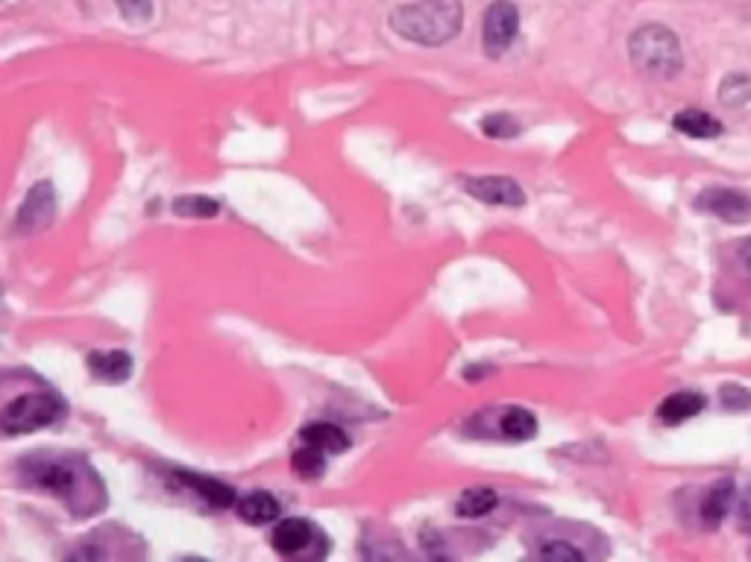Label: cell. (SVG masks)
Segmentation results:
<instances>
[{
  "mask_svg": "<svg viewBox=\"0 0 751 562\" xmlns=\"http://www.w3.org/2000/svg\"><path fill=\"white\" fill-rule=\"evenodd\" d=\"M21 480L41 492L62 498L77 519L97 513L103 507V486L79 458H53L36 454L21 463Z\"/></svg>",
  "mask_w": 751,
  "mask_h": 562,
  "instance_id": "obj_1",
  "label": "cell"
},
{
  "mask_svg": "<svg viewBox=\"0 0 751 562\" xmlns=\"http://www.w3.org/2000/svg\"><path fill=\"white\" fill-rule=\"evenodd\" d=\"M461 0H420L391 12L394 33L423 48H441L453 41L461 29Z\"/></svg>",
  "mask_w": 751,
  "mask_h": 562,
  "instance_id": "obj_2",
  "label": "cell"
},
{
  "mask_svg": "<svg viewBox=\"0 0 751 562\" xmlns=\"http://www.w3.org/2000/svg\"><path fill=\"white\" fill-rule=\"evenodd\" d=\"M631 65L652 79H673L685 67V50L673 29L664 24H643L628 39Z\"/></svg>",
  "mask_w": 751,
  "mask_h": 562,
  "instance_id": "obj_3",
  "label": "cell"
},
{
  "mask_svg": "<svg viewBox=\"0 0 751 562\" xmlns=\"http://www.w3.org/2000/svg\"><path fill=\"white\" fill-rule=\"evenodd\" d=\"M62 413H65V408H62V401L53 392H24V396H15V399L7 401L0 425H3L7 437H19V434H33V430L48 428Z\"/></svg>",
  "mask_w": 751,
  "mask_h": 562,
  "instance_id": "obj_4",
  "label": "cell"
},
{
  "mask_svg": "<svg viewBox=\"0 0 751 562\" xmlns=\"http://www.w3.org/2000/svg\"><path fill=\"white\" fill-rule=\"evenodd\" d=\"M520 33V10L510 0H493L482 21V45L488 57H502Z\"/></svg>",
  "mask_w": 751,
  "mask_h": 562,
  "instance_id": "obj_5",
  "label": "cell"
},
{
  "mask_svg": "<svg viewBox=\"0 0 751 562\" xmlns=\"http://www.w3.org/2000/svg\"><path fill=\"white\" fill-rule=\"evenodd\" d=\"M695 209L702 214L723 220L728 226H742L751 220V197L728 185H711L695 197Z\"/></svg>",
  "mask_w": 751,
  "mask_h": 562,
  "instance_id": "obj_6",
  "label": "cell"
},
{
  "mask_svg": "<svg viewBox=\"0 0 751 562\" xmlns=\"http://www.w3.org/2000/svg\"><path fill=\"white\" fill-rule=\"evenodd\" d=\"M323 542V534L306 519H282L276 524V530L270 534V545L273 551L282 557H318V551H311V545Z\"/></svg>",
  "mask_w": 751,
  "mask_h": 562,
  "instance_id": "obj_7",
  "label": "cell"
},
{
  "mask_svg": "<svg viewBox=\"0 0 751 562\" xmlns=\"http://www.w3.org/2000/svg\"><path fill=\"white\" fill-rule=\"evenodd\" d=\"M53 211H57V191H53L50 182H39V185H33L27 200L21 202L19 217H15V229L24 232V235L41 232L45 226H50Z\"/></svg>",
  "mask_w": 751,
  "mask_h": 562,
  "instance_id": "obj_8",
  "label": "cell"
},
{
  "mask_svg": "<svg viewBox=\"0 0 751 562\" xmlns=\"http://www.w3.org/2000/svg\"><path fill=\"white\" fill-rule=\"evenodd\" d=\"M470 197L482 200L484 205H505V209H520L526 205V193L508 176H472L464 182Z\"/></svg>",
  "mask_w": 751,
  "mask_h": 562,
  "instance_id": "obj_9",
  "label": "cell"
},
{
  "mask_svg": "<svg viewBox=\"0 0 751 562\" xmlns=\"http://www.w3.org/2000/svg\"><path fill=\"white\" fill-rule=\"evenodd\" d=\"M491 416L496 425L484 437H500L508 439V442H529L538 434V420L526 408H500Z\"/></svg>",
  "mask_w": 751,
  "mask_h": 562,
  "instance_id": "obj_10",
  "label": "cell"
},
{
  "mask_svg": "<svg viewBox=\"0 0 751 562\" xmlns=\"http://www.w3.org/2000/svg\"><path fill=\"white\" fill-rule=\"evenodd\" d=\"M91 378L103 384H124L133 375V358L124 349H107V352H91L86 358Z\"/></svg>",
  "mask_w": 751,
  "mask_h": 562,
  "instance_id": "obj_11",
  "label": "cell"
},
{
  "mask_svg": "<svg viewBox=\"0 0 751 562\" xmlns=\"http://www.w3.org/2000/svg\"><path fill=\"white\" fill-rule=\"evenodd\" d=\"M734 504H737V484L731 477H725L704 492L702 504H699V519H702L704 527H719Z\"/></svg>",
  "mask_w": 751,
  "mask_h": 562,
  "instance_id": "obj_12",
  "label": "cell"
},
{
  "mask_svg": "<svg viewBox=\"0 0 751 562\" xmlns=\"http://www.w3.org/2000/svg\"><path fill=\"white\" fill-rule=\"evenodd\" d=\"M704 404H707V399H704L702 392H673V396H666V399L657 404V420L664 422V425H669V428H675V425H685V422H690L693 416H699L704 410Z\"/></svg>",
  "mask_w": 751,
  "mask_h": 562,
  "instance_id": "obj_13",
  "label": "cell"
},
{
  "mask_svg": "<svg viewBox=\"0 0 751 562\" xmlns=\"http://www.w3.org/2000/svg\"><path fill=\"white\" fill-rule=\"evenodd\" d=\"M174 475L180 484L188 486L192 492H197L202 501H209V504L218 507V510H226V507L238 504V501H235V489L221 484V480H214V477L197 475V472H183V469H176Z\"/></svg>",
  "mask_w": 751,
  "mask_h": 562,
  "instance_id": "obj_14",
  "label": "cell"
},
{
  "mask_svg": "<svg viewBox=\"0 0 751 562\" xmlns=\"http://www.w3.org/2000/svg\"><path fill=\"white\" fill-rule=\"evenodd\" d=\"M673 126L675 133L687 135V138H695V141H711V138H719V135L725 133V126L713 115L702 112V109H681V112L673 117Z\"/></svg>",
  "mask_w": 751,
  "mask_h": 562,
  "instance_id": "obj_15",
  "label": "cell"
},
{
  "mask_svg": "<svg viewBox=\"0 0 751 562\" xmlns=\"http://www.w3.org/2000/svg\"><path fill=\"white\" fill-rule=\"evenodd\" d=\"M235 510H238V515H242V522L256 524V527L280 519V501L270 496V492H264V489H256V492H250V496L238 498Z\"/></svg>",
  "mask_w": 751,
  "mask_h": 562,
  "instance_id": "obj_16",
  "label": "cell"
},
{
  "mask_svg": "<svg viewBox=\"0 0 751 562\" xmlns=\"http://www.w3.org/2000/svg\"><path fill=\"white\" fill-rule=\"evenodd\" d=\"M299 442H303V446L320 448L323 454H344L349 448V437L337 428V425H332V422H315L309 428H303Z\"/></svg>",
  "mask_w": 751,
  "mask_h": 562,
  "instance_id": "obj_17",
  "label": "cell"
},
{
  "mask_svg": "<svg viewBox=\"0 0 751 562\" xmlns=\"http://www.w3.org/2000/svg\"><path fill=\"white\" fill-rule=\"evenodd\" d=\"M496 504H500L496 489L479 486V489L461 492V498L455 501V515H461V519H484V515L496 510Z\"/></svg>",
  "mask_w": 751,
  "mask_h": 562,
  "instance_id": "obj_18",
  "label": "cell"
},
{
  "mask_svg": "<svg viewBox=\"0 0 751 562\" xmlns=\"http://www.w3.org/2000/svg\"><path fill=\"white\" fill-rule=\"evenodd\" d=\"M291 469H294V475L303 477V480H318V477L323 475V469H327V454H323L320 448L303 446V442H299L294 458H291Z\"/></svg>",
  "mask_w": 751,
  "mask_h": 562,
  "instance_id": "obj_19",
  "label": "cell"
},
{
  "mask_svg": "<svg viewBox=\"0 0 751 562\" xmlns=\"http://www.w3.org/2000/svg\"><path fill=\"white\" fill-rule=\"evenodd\" d=\"M719 103L728 105V109H742L746 103H751V74H728L719 86Z\"/></svg>",
  "mask_w": 751,
  "mask_h": 562,
  "instance_id": "obj_20",
  "label": "cell"
},
{
  "mask_svg": "<svg viewBox=\"0 0 751 562\" xmlns=\"http://www.w3.org/2000/svg\"><path fill=\"white\" fill-rule=\"evenodd\" d=\"M221 205L209 197H176L174 214L180 217H218Z\"/></svg>",
  "mask_w": 751,
  "mask_h": 562,
  "instance_id": "obj_21",
  "label": "cell"
},
{
  "mask_svg": "<svg viewBox=\"0 0 751 562\" xmlns=\"http://www.w3.org/2000/svg\"><path fill=\"white\" fill-rule=\"evenodd\" d=\"M719 404H723L728 413H742V410L751 408V390L749 387H740V384H723V390H719Z\"/></svg>",
  "mask_w": 751,
  "mask_h": 562,
  "instance_id": "obj_22",
  "label": "cell"
},
{
  "mask_svg": "<svg viewBox=\"0 0 751 562\" xmlns=\"http://www.w3.org/2000/svg\"><path fill=\"white\" fill-rule=\"evenodd\" d=\"M118 10L124 15V21L130 24H147L153 18V0H118Z\"/></svg>",
  "mask_w": 751,
  "mask_h": 562,
  "instance_id": "obj_23",
  "label": "cell"
},
{
  "mask_svg": "<svg viewBox=\"0 0 751 562\" xmlns=\"http://www.w3.org/2000/svg\"><path fill=\"white\" fill-rule=\"evenodd\" d=\"M482 133L491 135V138H510V135L520 133V126L514 124L510 115H488L482 121Z\"/></svg>",
  "mask_w": 751,
  "mask_h": 562,
  "instance_id": "obj_24",
  "label": "cell"
},
{
  "mask_svg": "<svg viewBox=\"0 0 751 562\" xmlns=\"http://www.w3.org/2000/svg\"><path fill=\"white\" fill-rule=\"evenodd\" d=\"M540 557H552V560H584V551L576 545L555 539V542L540 545Z\"/></svg>",
  "mask_w": 751,
  "mask_h": 562,
  "instance_id": "obj_25",
  "label": "cell"
},
{
  "mask_svg": "<svg viewBox=\"0 0 751 562\" xmlns=\"http://www.w3.org/2000/svg\"><path fill=\"white\" fill-rule=\"evenodd\" d=\"M737 524L742 534H751V484L737 496Z\"/></svg>",
  "mask_w": 751,
  "mask_h": 562,
  "instance_id": "obj_26",
  "label": "cell"
},
{
  "mask_svg": "<svg viewBox=\"0 0 751 562\" xmlns=\"http://www.w3.org/2000/svg\"><path fill=\"white\" fill-rule=\"evenodd\" d=\"M734 255H737V267H740L742 276L751 278V238L742 240V243H740V247H737V252H734Z\"/></svg>",
  "mask_w": 751,
  "mask_h": 562,
  "instance_id": "obj_27",
  "label": "cell"
}]
</instances>
